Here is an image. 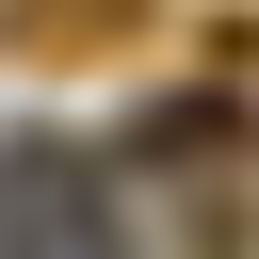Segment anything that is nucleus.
Segmentation results:
<instances>
[{
    "instance_id": "f257e3e1",
    "label": "nucleus",
    "mask_w": 259,
    "mask_h": 259,
    "mask_svg": "<svg viewBox=\"0 0 259 259\" xmlns=\"http://www.w3.org/2000/svg\"><path fill=\"white\" fill-rule=\"evenodd\" d=\"M113 210H97V178L65 162V146H16L0 162V243H97Z\"/></svg>"
},
{
    "instance_id": "f03ea898",
    "label": "nucleus",
    "mask_w": 259,
    "mask_h": 259,
    "mask_svg": "<svg viewBox=\"0 0 259 259\" xmlns=\"http://www.w3.org/2000/svg\"><path fill=\"white\" fill-rule=\"evenodd\" d=\"M227 130H243V113H227V97H162V113H146V162H210V146H227Z\"/></svg>"
}]
</instances>
